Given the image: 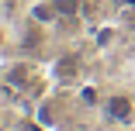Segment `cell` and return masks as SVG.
I'll return each mask as SVG.
<instances>
[{"mask_svg":"<svg viewBox=\"0 0 135 131\" xmlns=\"http://www.w3.org/2000/svg\"><path fill=\"white\" fill-rule=\"evenodd\" d=\"M80 100H83L87 107H100V103H104V97H100L97 86H83V90H80Z\"/></svg>","mask_w":135,"mask_h":131,"instance_id":"obj_3","label":"cell"},{"mask_svg":"<svg viewBox=\"0 0 135 131\" xmlns=\"http://www.w3.org/2000/svg\"><path fill=\"white\" fill-rule=\"evenodd\" d=\"M4 45H7V31L0 28V48H4Z\"/></svg>","mask_w":135,"mask_h":131,"instance_id":"obj_6","label":"cell"},{"mask_svg":"<svg viewBox=\"0 0 135 131\" xmlns=\"http://www.w3.org/2000/svg\"><path fill=\"white\" fill-rule=\"evenodd\" d=\"M28 76H31V69L24 66V62H17V66L11 69V80H14V83H24V80H28Z\"/></svg>","mask_w":135,"mask_h":131,"instance_id":"obj_5","label":"cell"},{"mask_svg":"<svg viewBox=\"0 0 135 131\" xmlns=\"http://www.w3.org/2000/svg\"><path fill=\"white\" fill-rule=\"evenodd\" d=\"M31 17H35V21H42V24L59 21V14H56V4H35V7H31Z\"/></svg>","mask_w":135,"mask_h":131,"instance_id":"obj_2","label":"cell"},{"mask_svg":"<svg viewBox=\"0 0 135 131\" xmlns=\"http://www.w3.org/2000/svg\"><path fill=\"white\" fill-rule=\"evenodd\" d=\"M100 111H104L107 121H114V124H128V121L135 117V100H132V93H107L104 103H100Z\"/></svg>","mask_w":135,"mask_h":131,"instance_id":"obj_1","label":"cell"},{"mask_svg":"<svg viewBox=\"0 0 135 131\" xmlns=\"http://www.w3.org/2000/svg\"><path fill=\"white\" fill-rule=\"evenodd\" d=\"M128 4H135V0H128Z\"/></svg>","mask_w":135,"mask_h":131,"instance_id":"obj_7","label":"cell"},{"mask_svg":"<svg viewBox=\"0 0 135 131\" xmlns=\"http://www.w3.org/2000/svg\"><path fill=\"white\" fill-rule=\"evenodd\" d=\"M52 4H56V14L59 17H73L80 11V0H52Z\"/></svg>","mask_w":135,"mask_h":131,"instance_id":"obj_4","label":"cell"}]
</instances>
